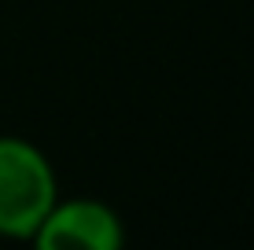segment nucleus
I'll list each match as a JSON object with an SVG mask.
<instances>
[{"instance_id": "nucleus-2", "label": "nucleus", "mask_w": 254, "mask_h": 250, "mask_svg": "<svg viewBox=\"0 0 254 250\" xmlns=\"http://www.w3.org/2000/svg\"><path fill=\"white\" fill-rule=\"evenodd\" d=\"M30 243L41 250H122L126 221L103 199H85V195L63 199L59 195Z\"/></svg>"}, {"instance_id": "nucleus-1", "label": "nucleus", "mask_w": 254, "mask_h": 250, "mask_svg": "<svg viewBox=\"0 0 254 250\" xmlns=\"http://www.w3.org/2000/svg\"><path fill=\"white\" fill-rule=\"evenodd\" d=\"M56 199L59 180L48 154L26 136L0 133V239L30 243Z\"/></svg>"}]
</instances>
